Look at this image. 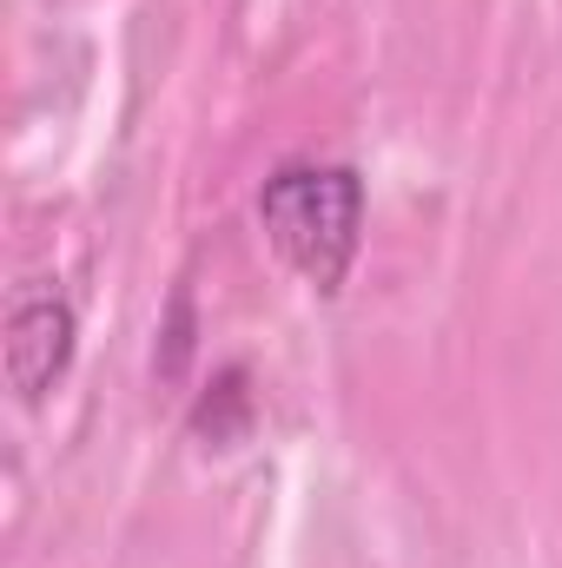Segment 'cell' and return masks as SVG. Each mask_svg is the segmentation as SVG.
Masks as SVG:
<instances>
[{
  "label": "cell",
  "mask_w": 562,
  "mask_h": 568,
  "mask_svg": "<svg viewBox=\"0 0 562 568\" xmlns=\"http://www.w3.org/2000/svg\"><path fill=\"white\" fill-rule=\"evenodd\" d=\"M358 212H364V192L344 165H284L259 192L265 239L311 291L344 284L351 252H358Z\"/></svg>",
  "instance_id": "obj_1"
},
{
  "label": "cell",
  "mask_w": 562,
  "mask_h": 568,
  "mask_svg": "<svg viewBox=\"0 0 562 568\" xmlns=\"http://www.w3.org/2000/svg\"><path fill=\"white\" fill-rule=\"evenodd\" d=\"M73 357V311L60 297H27L13 311V337H7V371L20 397H40Z\"/></svg>",
  "instance_id": "obj_2"
}]
</instances>
